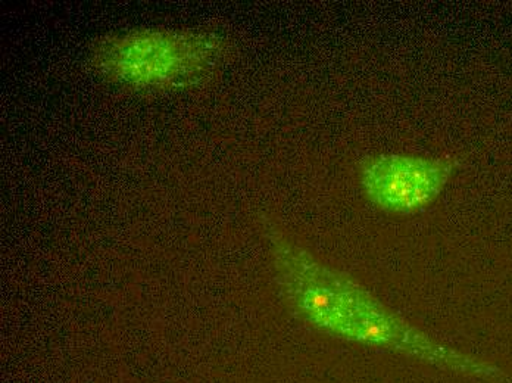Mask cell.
<instances>
[{"instance_id": "6da1fadb", "label": "cell", "mask_w": 512, "mask_h": 383, "mask_svg": "<svg viewBox=\"0 0 512 383\" xmlns=\"http://www.w3.org/2000/svg\"><path fill=\"white\" fill-rule=\"evenodd\" d=\"M271 257L284 298L312 328L343 341L414 358L436 369L512 383L511 376L495 364L437 341L357 280L326 266L282 235L271 238Z\"/></svg>"}, {"instance_id": "7a4b0ae2", "label": "cell", "mask_w": 512, "mask_h": 383, "mask_svg": "<svg viewBox=\"0 0 512 383\" xmlns=\"http://www.w3.org/2000/svg\"><path fill=\"white\" fill-rule=\"evenodd\" d=\"M223 54V42L204 31L145 28L96 43L93 64L114 82L136 87L179 86L205 76Z\"/></svg>"}, {"instance_id": "3957f363", "label": "cell", "mask_w": 512, "mask_h": 383, "mask_svg": "<svg viewBox=\"0 0 512 383\" xmlns=\"http://www.w3.org/2000/svg\"><path fill=\"white\" fill-rule=\"evenodd\" d=\"M455 163L445 158L379 155L362 167V188L384 211L412 214L429 207L448 185Z\"/></svg>"}]
</instances>
